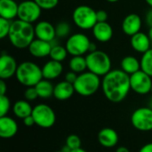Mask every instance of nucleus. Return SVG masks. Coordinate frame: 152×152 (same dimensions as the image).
I'll use <instances>...</instances> for the list:
<instances>
[{
	"mask_svg": "<svg viewBox=\"0 0 152 152\" xmlns=\"http://www.w3.org/2000/svg\"><path fill=\"white\" fill-rule=\"evenodd\" d=\"M102 89L104 96L110 102H121L126 98L131 90L130 76L122 69L110 70L102 78Z\"/></svg>",
	"mask_w": 152,
	"mask_h": 152,
	"instance_id": "obj_1",
	"label": "nucleus"
},
{
	"mask_svg": "<svg viewBox=\"0 0 152 152\" xmlns=\"http://www.w3.org/2000/svg\"><path fill=\"white\" fill-rule=\"evenodd\" d=\"M35 37V27L31 23L19 19L12 21L8 38L12 46L18 49L28 48Z\"/></svg>",
	"mask_w": 152,
	"mask_h": 152,
	"instance_id": "obj_2",
	"label": "nucleus"
},
{
	"mask_svg": "<svg viewBox=\"0 0 152 152\" xmlns=\"http://www.w3.org/2000/svg\"><path fill=\"white\" fill-rule=\"evenodd\" d=\"M15 77L18 82L26 87L36 86L44 78L42 69L32 61H23L19 64Z\"/></svg>",
	"mask_w": 152,
	"mask_h": 152,
	"instance_id": "obj_3",
	"label": "nucleus"
},
{
	"mask_svg": "<svg viewBox=\"0 0 152 152\" xmlns=\"http://www.w3.org/2000/svg\"><path fill=\"white\" fill-rule=\"evenodd\" d=\"M86 60L88 71L99 77H104L111 70V60L105 52L96 50L89 53Z\"/></svg>",
	"mask_w": 152,
	"mask_h": 152,
	"instance_id": "obj_4",
	"label": "nucleus"
},
{
	"mask_svg": "<svg viewBox=\"0 0 152 152\" xmlns=\"http://www.w3.org/2000/svg\"><path fill=\"white\" fill-rule=\"evenodd\" d=\"M100 86H102L100 77L90 71L78 74L77 78L74 83L76 93L84 97H88L94 94L99 90Z\"/></svg>",
	"mask_w": 152,
	"mask_h": 152,
	"instance_id": "obj_5",
	"label": "nucleus"
},
{
	"mask_svg": "<svg viewBox=\"0 0 152 152\" xmlns=\"http://www.w3.org/2000/svg\"><path fill=\"white\" fill-rule=\"evenodd\" d=\"M72 19L77 27L88 30L93 28L97 23L96 11L88 5H79L74 10Z\"/></svg>",
	"mask_w": 152,
	"mask_h": 152,
	"instance_id": "obj_6",
	"label": "nucleus"
},
{
	"mask_svg": "<svg viewBox=\"0 0 152 152\" xmlns=\"http://www.w3.org/2000/svg\"><path fill=\"white\" fill-rule=\"evenodd\" d=\"M32 117L36 125L41 128H50L56 122L54 110L46 104H37L33 108Z\"/></svg>",
	"mask_w": 152,
	"mask_h": 152,
	"instance_id": "obj_7",
	"label": "nucleus"
},
{
	"mask_svg": "<svg viewBox=\"0 0 152 152\" xmlns=\"http://www.w3.org/2000/svg\"><path fill=\"white\" fill-rule=\"evenodd\" d=\"M90 44L91 41L87 36L83 33H76L69 37L65 47L70 55L83 56L89 52Z\"/></svg>",
	"mask_w": 152,
	"mask_h": 152,
	"instance_id": "obj_8",
	"label": "nucleus"
},
{
	"mask_svg": "<svg viewBox=\"0 0 152 152\" xmlns=\"http://www.w3.org/2000/svg\"><path fill=\"white\" fill-rule=\"evenodd\" d=\"M132 126L141 132L152 130V110L149 107H142L135 110L131 116Z\"/></svg>",
	"mask_w": 152,
	"mask_h": 152,
	"instance_id": "obj_9",
	"label": "nucleus"
},
{
	"mask_svg": "<svg viewBox=\"0 0 152 152\" xmlns=\"http://www.w3.org/2000/svg\"><path fill=\"white\" fill-rule=\"evenodd\" d=\"M130 86L131 90L134 93L141 95L148 94L151 92V77L140 69L139 71L130 75Z\"/></svg>",
	"mask_w": 152,
	"mask_h": 152,
	"instance_id": "obj_10",
	"label": "nucleus"
},
{
	"mask_svg": "<svg viewBox=\"0 0 152 152\" xmlns=\"http://www.w3.org/2000/svg\"><path fill=\"white\" fill-rule=\"evenodd\" d=\"M42 9L34 0H25L19 4L18 19L28 23H34L41 15Z\"/></svg>",
	"mask_w": 152,
	"mask_h": 152,
	"instance_id": "obj_11",
	"label": "nucleus"
},
{
	"mask_svg": "<svg viewBox=\"0 0 152 152\" xmlns=\"http://www.w3.org/2000/svg\"><path fill=\"white\" fill-rule=\"evenodd\" d=\"M18 64L16 60L10 54L3 53L0 57V78L6 80L16 74Z\"/></svg>",
	"mask_w": 152,
	"mask_h": 152,
	"instance_id": "obj_12",
	"label": "nucleus"
},
{
	"mask_svg": "<svg viewBox=\"0 0 152 152\" xmlns=\"http://www.w3.org/2000/svg\"><path fill=\"white\" fill-rule=\"evenodd\" d=\"M35 35L38 39L52 43L56 37L55 27L49 21H39L35 26Z\"/></svg>",
	"mask_w": 152,
	"mask_h": 152,
	"instance_id": "obj_13",
	"label": "nucleus"
},
{
	"mask_svg": "<svg viewBox=\"0 0 152 152\" xmlns=\"http://www.w3.org/2000/svg\"><path fill=\"white\" fill-rule=\"evenodd\" d=\"M142 28V19L136 13H130L125 17L122 22L123 32L127 36H134L140 32Z\"/></svg>",
	"mask_w": 152,
	"mask_h": 152,
	"instance_id": "obj_14",
	"label": "nucleus"
},
{
	"mask_svg": "<svg viewBox=\"0 0 152 152\" xmlns=\"http://www.w3.org/2000/svg\"><path fill=\"white\" fill-rule=\"evenodd\" d=\"M53 45L50 42H46L38 38H36L29 45L28 52L36 58H45L50 55Z\"/></svg>",
	"mask_w": 152,
	"mask_h": 152,
	"instance_id": "obj_15",
	"label": "nucleus"
},
{
	"mask_svg": "<svg viewBox=\"0 0 152 152\" xmlns=\"http://www.w3.org/2000/svg\"><path fill=\"white\" fill-rule=\"evenodd\" d=\"M18 132L17 122L8 116L0 118V137L3 139H10Z\"/></svg>",
	"mask_w": 152,
	"mask_h": 152,
	"instance_id": "obj_16",
	"label": "nucleus"
},
{
	"mask_svg": "<svg viewBox=\"0 0 152 152\" xmlns=\"http://www.w3.org/2000/svg\"><path fill=\"white\" fill-rule=\"evenodd\" d=\"M98 142L104 148H113L118 142V134L116 130L112 128H103L98 134Z\"/></svg>",
	"mask_w": 152,
	"mask_h": 152,
	"instance_id": "obj_17",
	"label": "nucleus"
},
{
	"mask_svg": "<svg viewBox=\"0 0 152 152\" xmlns=\"http://www.w3.org/2000/svg\"><path fill=\"white\" fill-rule=\"evenodd\" d=\"M93 34L96 40L102 43H105L110 41L113 36V29L112 27L106 21V22H97L94 27L92 28Z\"/></svg>",
	"mask_w": 152,
	"mask_h": 152,
	"instance_id": "obj_18",
	"label": "nucleus"
},
{
	"mask_svg": "<svg viewBox=\"0 0 152 152\" xmlns=\"http://www.w3.org/2000/svg\"><path fill=\"white\" fill-rule=\"evenodd\" d=\"M74 93H76L74 85L65 80L59 82L56 86H54L53 97L59 101H66L71 98Z\"/></svg>",
	"mask_w": 152,
	"mask_h": 152,
	"instance_id": "obj_19",
	"label": "nucleus"
},
{
	"mask_svg": "<svg viewBox=\"0 0 152 152\" xmlns=\"http://www.w3.org/2000/svg\"><path fill=\"white\" fill-rule=\"evenodd\" d=\"M63 71V66L61 62L51 60L47 61L42 68L43 77L47 80H53L59 77Z\"/></svg>",
	"mask_w": 152,
	"mask_h": 152,
	"instance_id": "obj_20",
	"label": "nucleus"
},
{
	"mask_svg": "<svg viewBox=\"0 0 152 152\" xmlns=\"http://www.w3.org/2000/svg\"><path fill=\"white\" fill-rule=\"evenodd\" d=\"M131 45L136 52L144 53L151 49V39L145 33L138 32L131 37Z\"/></svg>",
	"mask_w": 152,
	"mask_h": 152,
	"instance_id": "obj_21",
	"label": "nucleus"
},
{
	"mask_svg": "<svg viewBox=\"0 0 152 152\" xmlns=\"http://www.w3.org/2000/svg\"><path fill=\"white\" fill-rule=\"evenodd\" d=\"M19 4L14 0H0V18L9 20L18 17Z\"/></svg>",
	"mask_w": 152,
	"mask_h": 152,
	"instance_id": "obj_22",
	"label": "nucleus"
},
{
	"mask_svg": "<svg viewBox=\"0 0 152 152\" xmlns=\"http://www.w3.org/2000/svg\"><path fill=\"white\" fill-rule=\"evenodd\" d=\"M33 108L27 100L17 101L12 106V112L14 116L18 118L24 119L25 118L32 115Z\"/></svg>",
	"mask_w": 152,
	"mask_h": 152,
	"instance_id": "obj_23",
	"label": "nucleus"
},
{
	"mask_svg": "<svg viewBox=\"0 0 152 152\" xmlns=\"http://www.w3.org/2000/svg\"><path fill=\"white\" fill-rule=\"evenodd\" d=\"M120 66L121 69L130 76L141 69V61H139L135 57L129 55L123 58Z\"/></svg>",
	"mask_w": 152,
	"mask_h": 152,
	"instance_id": "obj_24",
	"label": "nucleus"
},
{
	"mask_svg": "<svg viewBox=\"0 0 152 152\" xmlns=\"http://www.w3.org/2000/svg\"><path fill=\"white\" fill-rule=\"evenodd\" d=\"M36 90L37 92L38 97L41 99H48L53 96L54 86L50 82V80L43 78L40 82L36 85Z\"/></svg>",
	"mask_w": 152,
	"mask_h": 152,
	"instance_id": "obj_25",
	"label": "nucleus"
},
{
	"mask_svg": "<svg viewBox=\"0 0 152 152\" xmlns=\"http://www.w3.org/2000/svg\"><path fill=\"white\" fill-rule=\"evenodd\" d=\"M69 67L71 71H74L77 74H81L85 72V70L87 69L86 57L73 56L69 62Z\"/></svg>",
	"mask_w": 152,
	"mask_h": 152,
	"instance_id": "obj_26",
	"label": "nucleus"
},
{
	"mask_svg": "<svg viewBox=\"0 0 152 152\" xmlns=\"http://www.w3.org/2000/svg\"><path fill=\"white\" fill-rule=\"evenodd\" d=\"M68 53H68L66 47L60 45H53L49 56L51 57V60L61 62L62 61H64L67 58Z\"/></svg>",
	"mask_w": 152,
	"mask_h": 152,
	"instance_id": "obj_27",
	"label": "nucleus"
},
{
	"mask_svg": "<svg viewBox=\"0 0 152 152\" xmlns=\"http://www.w3.org/2000/svg\"><path fill=\"white\" fill-rule=\"evenodd\" d=\"M141 69L152 77V49L142 53L141 59Z\"/></svg>",
	"mask_w": 152,
	"mask_h": 152,
	"instance_id": "obj_28",
	"label": "nucleus"
},
{
	"mask_svg": "<svg viewBox=\"0 0 152 152\" xmlns=\"http://www.w3.org/2000/svg\"><path fill=\"white\" fill-rule=\"evenodd\" d=\"M70 26L66 21H61L55 26V31H56V37L60 38H64L70 34Z\"/></svg>",
	"mask_w": 152,
	"mask_h": 152,
	"instance_id": "obj_29",
	"label": "nucleus"
},
{
	"mask_svg": "<svg viewBox=\"0 0 152 152\" xmlns=\"http://www.w3.org/2000/svg\"><path fill=\"white\" fill-rule=\"evenodd\" d=\"M11 109V102L6 95H0V118L7 116Z\"/></svg>",
	"mask_w": 152,
	"mask_h": 152,
	"instance_id": "obj_30",
	"label": "nucleus"
},
{
	"mask_svg": "<svg viewBox=\"0 0 152 152\" xmlns=\"http://www.w3.org/2000/svg\"><path fill=\"white\" fill-rule=\"evenodd\" d=\"M81 139L79 138V136L76 134H70L66 139V145L69 146L72 151L81 148Z\"/></svg>",
	"mask_w": 152,
	"mask_h": 152,
	"instance_id": "obj_31",
	"label": "nucleus"
},
{
	"mask_svg": "<svg viewBox=\"0 0 152 152\" xmlns=\"http://www.w3.org/2000/svg\"><path fill=\"white\" fill-rule=\"evenodd\" d=\"M12 21L4 18H0V38L3 39L8 37Z\"/></svg>",
	"mask_w": 152,
	"mask_h": 152,
	"instance_id": "obj_32",
	"label": "nucleus"
},
{
	"mask_svg": "<svg viewBox=\"0 0 152 152\" xmlns=\"http://www.w3.org/2000/svg\"><path fill=\"white\" fill-rule=\"evenodd\" d=\"M42 10H52L55 8L59 0H34Z\"/></svg>",
	"mask_w": 152,
	"mask_h": 152,
	"instance_id": "obj_33",
	"label": "nucleus"
},
{
	"mask_svg": "<svg viewBox=\"0 0 152 152\" xmlns=\"http://www.w3.org/2000/svg\"><path fill=\"white\" fill-rule=\"evenodd\" d=\"M24 97L28 102L35 101L37 98H38V94H37V92L36 90V87L35 86L27 87V89L24 92Z\"/></svg>",
	"mask_w": 152,
	"mask_h": 152,
	"instance_id": "obj_34",
	"label": "nucleus"
},
{
	"mask_svg": "<svg viewBox=\"0 0 152 152\" xmlns=\"http://www.w3.org/2000/svg\"><path fill=\"white\" fill-rule=\"evenodd\" d=\"M97 22H106L108 20V13L104 10H99L96 12Z\"/></svg>",
	"mask_w": 152,
	"mask_h": 152,
	"instance_id": "obj_35",
	"label": "nucleus"
},
{
	"mask_svg": "<svg viewBox=\"0 0 152 152\" xmlns=\"http://www.w3.org/2000/svg\"><path fill=\"white\" fill-rule=\"evenodd\" d=\"M77 73H76V72H74V71H69V72H68L67 74H66V76H65V80L67 81V82H69V83H71V84H73L74 85V83L76 82V80H77Z\"/></svg>",
	"mask_w": 152,
	"mask_h": 152,
	"instance_id": "obj_36",
	"label": "nucleus"
},
{
	"mask_svg": "<svg viewBox=\"0 0 152 152\" xmlns=\"http://www.w3.org/2000/svg\"><path fill=\"white\" fill-rule=\"evenodd\" d=\"M23 123H24V125H25L26 126H28V127H30V126L36 125L35 119H34V118L32 117V115H30V116L25 118L23 119Z\"/></svg>",
	"mask_w": 152,
	"mask_h": 152,
	"instance_id": "obj_37",
	"label": "nucleus"
},
{
	"mask_svg": "<svg viewBox=\"0 0 152 152\" xmlns=\"http://www.w3.org/2000/svg\"><path fill=\"white\" fill-rule=\"evenodd\" d=\"M6 91H7V86H6L4 80L1 79V81H0V95H5Z\"/></svg>",
	"mask_w": 152,
	"mask_h": 152,
	"instance_id": "obj_38",
	"label": "nucleus"
},
{
	"mask_svg": "<svg viewBox=\"0 0 152 152\" xmlns=\"http://www.w3.org/2000/svg\"><path fill=\"white\" fill-rule=\"evenodd\" d=\"M139 152H152V142L147 143L145 145H143Z\"/></svg>",
	"mask_w": 152,
	"mask_h": 152,
	"instance_id": "obj_39",
	"label": "nucleus"
},
{
	"mask_svg": "<svg viewBox=\"0 0 152 152\" xmlns=\"http://www.w3.org/2000/svg\"><path fill=\"white\" fill-rule=\"evenodd\" d=\"M146 21L150 27H152V8L151 11L148 12V13L146 15Z\"/></svg>",
	"mask_w": 152,
	"mask_h": 152,
	"instance_id": "obj_40",
	"label": "nucleus"
},
{
	"mask_svg": "<svg viewBox=\"0 0 152 152\" xmlns=\"http://www.w3.org/2000/svg\"><path fill=\"white\" fill-rule=\"evenodd\" d=\"M96 50H97L96 45H95L94 43H92V42H91V44H90V45H89V53L94 52V51H96Z\"/></svg>",
	"mask_w": 152,
	"mask_h": 152,
	"instance_id": "obj_41",
	"label": "nucleus"
},
{
	"mask_svg": "<svg viewBox=\"0 0 152 152\" xmlns=\"http://www.w3.org/2000/svg\"><path fill=\"white\" fill-rule=\"evenodd\" d=\"M116 152H130V151L126 147H125V146H120V147H118L117 149Z\"/></svg>",
	"mask_w": 152,
	"mask_h": 152,
	"instance_id": "obj_42",
	"label": "nucleus"
},
{
	"mask_svg": "<svg viewBox=\"0 0 152 152\" xmlns=\"http://www.w3.org/2000/svg\"><path fill=\"white\" fill-rule=\"evenodd\" d=\"M61 151L62 152H71L72 151V150H71V149H70L69 146H67L66 144H65V145L62 147V149H61Z\"/></svg>",
	"mask_w": 152,
	"mask_h": 152,
	"instance_id": "obj_43",
	"label": "nucleus"
},
{
	"mask_svg": "<svg viewBox=\"0 0 152 152\" xmlns=\"http://www.w3.org/2000/svg\"><path fill=\"white\" fill-rule=\"evenodd\" d=\"M148 36H149L151 41H152V27H150V29H149V32H148Z\"/></svg>",
	"mask_w": 152,
	"mask_h": 152,
	"instance_id": "obj_44",
	"label": "nucleus"
},
{
	"mask_svg": "<svg viewBox=\"0 0 152 152\" xmlns=\"http://www.w3.org/2000/svg\"><path fill=\"white\" fill-rule=\"evenodd\" d=\"M71 152H87L86 151H85L84 149H82V148H79V149H77V150H74V151H72Z\"/></svg>",
	"mask_w": 152,
	"mask_h": 152,
	"instance_id": "obj_45",
	"label": "nucleus"
},
{
	"mask_svg": "<svg viewBox=\"0 0 152 152\" xmlns=\"http://www.w3.org/2000/svg\"><path fill=\"white\" fill-rule=\"evenodd\" d=\"M148 107H149V108H151V109L152 110V97L151 98V100L149 101V104H148Z\"/></svg>",
	"mask_w": 152,
	"mask_h": 152,
	"instance_id": "obj_46",
	"label": "nucleus"
},
{
	"mask_svg": "<svg viewBox=\"0 0 152 152\" xmlns=\"http://www.w3.org/2000/svg\"><path fill=\"white\" fill-rule=\"evenodd\" d=\"M145 1H146V3L152 8V0H145Z\"/></svg>",
	"mask_w": 152,
	"mask_h": 152,
	"instance_id": "obj_47",
	"label": "nucleus"
},
{
	"mask_svg": "<svg viewBox=\"0 0 152 152\" xmlns=\"http://www.w3.org/2000/svg\"><path fill=\"white\" fill-rule=\"evenodd\" d=\"M106 1H108L110 3H116V2H118L119 0H106Z\"/></svg>",
	"mask_w": 152,
	"mask_h": 152,
	"instance_id": "obj_48",
	"label": "nucleus"
},
{
	"mask_svg": "<svg viewBox=\"0 0 152 152\" xmlns=\"http://www.w3.org/2000/svg\"><path fill=\"white\" fill-rule=\"evenodd\" d=\"M54 152H62L61 151H54Z\"/></svg>",
	"mask_w": 152,
	"mask_h": 152,
	"instance_id": "obj_49",
	"label": "nucleus"
},
{
	"mask_svg": "<svg viewBox=\"0 0 152 152\" xmlns=\"http://www.w3.org/2000/svg\"><path fill=\"white\" fill-rule=\"evenodd\" d=\"M151 94H152V87H151Z\"/></svg>",
	"mask_w": 152,
	"mask_h": 152,
	"instance_id": "obj_50",
	"label": "nucleus"
}]
</instances>
